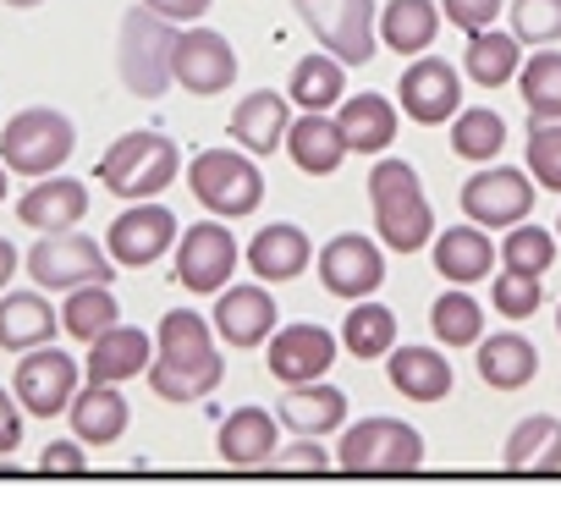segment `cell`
Instances as JSON below:
<instances>
[{
	"instance_id": "1",
	"label": "cell",
	"mask_w": 561,
	"mask_h": 506,
	"mask_svg": "<svg viewBox=\"0 0 561 506\" xmlns=\"http://www.w3.org/2000/svg\"><path fill=\"white\" fill-rule=\"evenodd\" d=\"M226 364L215 347V325L193 309H171L154 336V364H149V391L160 402H198L220 386Z\"/></svg>"
},
{
	"instance_id": "2",
	"label": "cell",
	"mask_w": 561,
	"mask_h": 506,
	"mask_svg": "<svg viewBox=\"0 0 561 506\" xmlns=\"http://www.w3.org/2000/svg\"><path fill=\"white\" fill-rule=\"evenodd\" d=\"M369 204H375V231L391 253H419L435 242V209L408 160H380L369 171Z\"/></svg>"
},
{
	"instance_id": "3",
	"label": "cell",
	"mask_w": 561,
	"mask_h": 506,
	"mask_svg": "<svg viewBox=\"0 0 561 506\" xmlns=\"http://www.w3.org/2000/svg\"><path fill=\"white\" fill-rule=\"evenodd\" d=\"M171 61H176V23H165L160 12H127L122 18V39H116V72H122V83H127V94H138V100H160L171 83H176V72H171Z\"/></svg>"
},
{
	"instance_id": "4",
	"label": "cell",
	"mask_w": 561,
	"mask_h": 506,
	"mask_svg": "<svg viewBox=\"0 0 561 506\" xmlns=\"http://www.w3.org/2000/svg\"><path fill=\"white\" fill-rule=\"evenodd\" d=\"M187 187H193V198H198L209 215L242 220V215H253L259 198H264V171H259V160H253L248 149H204V154H193V165H187Z\"/></svg>"
},
{
	"instance_id": "5",
	"label": "cell",
	"mask_w": 561,
	"mask_h": 506,
	"mask_svg": "<svg viewBox=\"0 0 561 506\" xmlns=\"http://www.w3.org/2000/svg\"><path fill=\"white\" fill-rule=\"evenodd\" d=\"M78 149V127L50 111V105H28L7 122V133H0V160H7V171L18 176H56Z\"/></svg>"
},
{
	"instance_id": "6",
	"label": "cell",
	"mask_w": 561,
	"mask_h": 506,
	"mask_svg": "<svg viewBox=\"0 0 561 506\" xmlns=\"http://www.w3.org/2000/svg\"><path fill=\"white\" fill-rule=\"evenodd\" d=\"M176 171H182V154H176V143L160 138V133H127V138H116V143L105 149V160H100V182H105L116 198H133V204L165 193V187L176 182Z\"/></svg>"
},
{
	"instance_id": "7",
	"label": "cell",
	"mask_w": 561,
	"mask_h": 506,
	"mask_svg": "<svg viewBox=\"0 0 561 506\" xmlns=\"http://www.w3.org/2000/svg\"><path fill=\"white\" fill-rule=\"evenodd\" d=\"M23 271H28L45 292H78V287L111 281V276H116V260H111V248H100V242L83 237V231H45V237L28 248Z\"/></svg>"
},
{
	"instance_id": "8",
	"label": "cell",
	"mask_w": 561,
	"mask_h": 506,
	"mask_svg": "<svg viewBox=\"0 0 561 506\" xmlns=\"http://www.w3.org/2000/svg\"><path fill=\"white\" fill-rule=\"evenodd\" d=\"M336 462L347 473H413L424 462V435L402 418H358L342 435Z\"/></svg>"
},
{
	"instance_id": "9",
	"label": "cell",
	"mask_w": 561,
	"mask_h": 506,
	"mask_svg": "<svg viewBox=\"0 0 561 506\" xmlns=\"http://www.w3.org/2000/svg\"><path fill=\"white\" fill-rule=\"evenodd\" d=\"M304 23L314 28V39L342 67L375 61V45H380V7H375V0H309Z\"/></svg>"
},
{
	"instance_id": "10",
	"label": "cell",
	"mask_w": 561,
	"mask_h": 506,
	"mask_svg": "<svg viewBox=\"0 0 561 506\" xmlns=\"http://www.w3.org/2000/svg\"><path fill=\"white\" fill-rule=\"evenodd\" d=\"M231 276H237V237L220 220L187 226L176 242V281L198 298H215V292H226Z\"/></svg>"
},
{
	"instance_id": "11",
	"label": "cell",
	"mask_w": 561,
	"mask_h": 506,
	"mask_svg": "<svg viewBox=\"0 0 561 506\" xmlns=\"http://www.w3.org/2000/svg\"><path fill=\"white\" fill-rule=\"evenodd\" d=\"M320 287L331 298H347V303H364L386 287V253L358 237V231H342L320 248Z\"/></svg>"
},
{
	"instance_id": "12",
	"label": "cell",
	"mask_w": 561,
	"mask_h": 506,
	"mask_svg": "<svg viewBox=\"0 0 561 506\" xmlns=\"http://www.w3.org/2000/svg\"><path fill=\"white\" fill-rule=\"evenodd\" d=\"M105 248H111L116 265L144 271V265L165 260V253L176 248V215H171L165 204H154V198H138L133 209H122V215L111 220Z\"/></svg>"
},
{
	"instance_id": "13",
	"label": "cell",
	"mask_w": 561,
	"mask_h": 506,
	"mask_svg": "<svg viewBox=\"0 0 561 506\" xmlns=\"http://www.w3.org/2000/svg\"><path fill=\"white\" fill-rule=\"evenodd\" d=\"M336 347H342V342H336L325 325L293 320V325H275L264 364H270V375H275L280 386H309V380H325V375H331Z\"/></svg>"
},
{
	"instance_id": "14",
	"label": "cell",
	"mask_w": 561,
	"mask_h": 506,
	"mask_svg": "<svg viewBox=\"0 0 561 506\" xmlns=\"http://www.w3.org/2000/svg\"><path fill=\"white\" fill-rule=\"evenodd\" d=\"M534 193H539V187H534L523 171H512V165H484V171H473V176L462 182V209H468L473 226L501 231V226L528 220Z\"/></svg>"
},
{
	"instance_id": "15",
	"label": "cell",
	"mask_w": 561,
	"mask_h": 506,
	"mask_svg": "<svg viewBox=\"0 0 561 506\" xmlns=\"http://www.w3.org/2000/svg\"><path fill=\"white\" fill-rule=\"evenodd\" d=\"M78 358H67L61 347H34L23 364H18V375H12V391H18V402L28 407V413H39V418H56V413H67L72 407V396H78Z\"/></svg>"
},
{
	"instance_id": "16",
	"label": "cell",
	"mask_w": 561,
	"mask_h": 506,
	"mask_svg": "<svg viewBox=\"0 0 561 506\" xmlns=\"http://www.w3.org/2000/svg\"><path fill=\"white\" fill-rule=\"evenodd\" d=\"M171 72H176V83H182L187 94L209 100V94H226V89H231V78H237V50H231V39L215 34V28H187V34H176V61H171Z\"/></svg>"
},
{
	"instance_id": "17",
	"label": "cell",
	"mask_w": 561,
	"mask_h": 506,
	"mask_svg": "<svg viewBox=\"0 0 561 506\" xmlns=\"http://www.w3.org/2000/svg\"><path fill=\"white\" fill-rule=\"evenodd\" d=\"M397 100H402V116H413L419 127H440V122H451L462 111V78L440 56H419L402 72Z\"/></svg>"
},
{
	"instance_id": "18",
	"label": "cell",
	"mask_w": 561,
	"mask_h": 506,
	"mask_svg": "<svg viewBox=\"0 0 561 506\" xmlns=\"http://www.w3.org/2000/svg\"><path fill=\"white\" fill-rule=\"evenodd\" d=\"M215 336L226 342V347H259V342H270L275 336V320H280V309H275V298L264 292V287H226V292H215Z\"/></svg>"
},
{
	"instance_id": "19",
	"label": "cell",
	"mask_w": 561,
	"mask_h": 506,
	"mask_svg": "<svg viewBox=\"0 0 561 506\" xmlns=\"http://www.w3.org/2000/svg\"><path fill=\"white\" fill-rule=\"evenodd\" d=\"M293 100L275 94V89H253L248 100H237L231 111V138L248 149V154H275L287 149V133H293Z\"/></svg>"
},
{
	"instance_id": "20",
	"label": "cell",
	"mask_w": 561,
	"mask_h": 506,
	"mask_svg": "<svg viewBox=\"0 0 561 506\" xmlns=\"http://www.w3.org/2000/svg\"><path fill=\"white\" fill-rule=\"evenodd\" d=\"M89 215V187L78 176H34V187L18 198V220L34 231H72Z\"/></svg>"
},
{
	"instance_id": "21",
	"label": "cell",
	"mask_w": 561,
	"mask_h": 506,
	"mask_svg": "<svg viewBox=\"0 0 561 506\" xmlns=\"http://www.w3.org/2000/svg\"><path fill=\"white\" fill-rule=\"evenodd\" d=\"M215 451L231 468H270L275 451H280V429H275L270 407H237V413H226V424L215 435Z\"/></svg>"
},
{
	"instance_id": "22",
	"label": "cell",
	"mask_w": 561,
	"mask_h": 506,
	"mask_svg": "<svg viewBox=\"0 0 561 506\" xmlns=\"http://www.w3.org/2000/svg\"><path fill=\"white\" fill-rule=\"evenodd\" d=\"M309 260H314V242H309V231H298V226H264L253 242H248V271L259 276V281H298L304 271H309Z\"/></svg>"
},
{
	"instance_id": "23",
	"label": "cell",
	"mask_w": 561,
	"mask_h": 506,
	"mask_svg": "<svg viewBox=\"0 0 561 506\" xmlns=\"http://www.w3.org/2000/svg\"><path fill=\"white\" fill-rule=\"evenodd\" d=\"M67 418H72V435L83 446H116L127 435V396L111 380H89V386H78Z\"/></svg>"
},
{
	"instance_id": "24",
	"label": "cell",
	"mask_w": 561,
	"mask_h": 506,
	"mask_svg": "<svg viewBox=\"0 0 561 506\" xmlns=\"http://www.w3.org/2000/svg\"><path fill=\"white\" fill-rule=\"evenodd\" d=\"M287 154H293V165H298L304 176H331L353 149H347L336 116H325V111H304V116L293 122V133H287Z\"/></svg>"
},
{
	"instance_id": "25",
	"label": "cell",
	"mask_w": 561,
	"mask_h": 506,
	"mask_svg": "<svg viewBox=\"0 0 561 506\" xmlns=\"http://www.w3.org/2000/svg\"><path fill=\"white\" fill-rule=\"evenodd\" d=\"M56 331H67V325L45 292H0V347L7 353H34Z\"/></svg>"
},
{
	"instance_id": "26",
	"label": "cell",
	"mask_w": 561,
	"mask_h": 506,
	"mask_svg": "<svg viewBox=\"0 0 561 506\" xmlns=\"http://www.w3.org/2000/svg\"><path fill=\"white\" fill-rule=\"evenodd\" d=\"M501 260V248H490V237L468 220V226H446L435 237V271L451 281V287H473L490 276V265Z\"/></svg>"
},
{
	"instance_id": "27",
	"label": "cell",
	"mask_w": 561,
	"mask_h": 506,
	"mask_svg": "<svg viewBox=\"0 0 561 506\" xmlns=\"http://www.w3.org/2000/svg\"><path fill=\"white\" fill-rule=\"evenodd\" d=\"M149 364H154V342L144 331H133V325H111L105 336L89 342V364L83 369H89V380L122 386L133 375H149Z\"/></svg>"
},
{
	"instance_id": "28",
	"label": "cell",
	"mask_w": 561,
	"mask_h": 506,
	"mask_svg": "<svg viewBox=\"0 0 561 506\" xmlns=\"http://www.w3.org/2000/svg\"><path fill=\"white\" fill-rule=\"evenodd\" d=\"M539 375V347L523 331H495L479 342V380L490 391H523Z\"/></svg>"
},
{
	"instance_id": "29",
	"label": "cell",
	"mask_w": 561,
	"mask_h": 506,
	"mask_svg": "<svg viewBox=\"0 0 561 506\" xmlns=\"http://www.w3.org/2000/svg\"><path fill=\"white\" fill-rule=\"evenodd\" d=\"M386 375H391V386H397L408 402H440V396H451V386H457L446 353H435V347H391Z\"/></svg>"
},
{
	"instance_id": "30",
	"label": "cell",
	"mask_w": 561,
	"mask_h": 506,
	"mask_svg": "<svg viewBox=\"0 0 561 506\" xmlns=\"http://www.w3.org/2000/svg\"><path fill=\"white\" fill-rule=\"evenodd\" d=\"M280 424L298 429V435H331V429L347 424V396L325 380L287 386V396H280Z\"/></svg>"
},
{
	"instance_id": "31",
	"label": "cell",
	"mask_w": 561,
	"mask_h": 506,
	"mask_svg": "<svg viewBox=\"0 0 561 506\" xmlns=\"http://www.w3.org/2000/svg\"><path fill=\"white\" fill-rule=\"evenodd\" d=\"M342 122V138L353 154H386L397 143V105L386 94H358V100H342L336 111Z\"/></svg>"
},
{
	"instance_id": "32",
	"label": "cell",
	"mask_w": 561,
	"mask_h": 506,
	"mask_svg": "<svg viewBox=\"0 0 561 506\" xmlns=\"http://www.w3.org/2000/svg\"><path fill=\"white\" fill-rule=\"evenodd\" d=\"M462 67L479 89H501L523 72V39L517 34H495V28H479L468 34V50H462Z\"/></svg>"
},
{
	"instance_id": "33",
	"label": "cell",
	"mask_w": 561,
	"mask_h": 506,
	"mask_svg": "<svg viewBox=\"0 0 561 506\" xmlns=\"http://www.w3.org/2000/svg\"><path fill=\"white\" fill-rule=\"evenodd\" d=\"M440 34V7L435 0H391L380 12V39L397 50V56H424Z\"/></svg>"
},
{
	"instance_id": "34",
	"label": "cell",
	"mask_w": 561,
	"mask_h": 506,
	"mask_svg": "<svg viewBox=\"0 0 561 506\" xmlns=\"http://www.w3.org/2000/svg\"><path fill=\"white\" fill-rule=\"evenodd\" d=\"M287 100H293L298 111H331V105H342V100H347V72H342V61H336L331 50H325V56H304V61L293 67Z\"/></svg>"
},
{
	"instance_id": "35",
	"label": "cell",
	"mask_w": 561,
	"mask_h": 506,
	"mask_svg": "<svg viewBox=\"0 0 561 506\" xmlns=\"http://www.w3.org/2000/svg\"><path fill=\"white\" fill-rule=\"evenodd\" d=\"M506 468H534V473H556L561 468V418L534 413L506 435Z\"/></svg>"
},
{
	"instance_id": "36",
	"label": "cell",
	"mask_w": 561,
	"mask_h": 506,
	"mask_svg": "<svg viewBox=\"0 0 561 506\" xmlns=\"http://www.w3.org/2000/svg\"><path fill=\"white\" fill-rule=\"evenodd\" d=\"M342 347L353 358H391L397 347V314L386 303H353V314L342 320Z\"/></svg>"
},
{
	"instance_id": "37",
	"label": "cell",
	"mask_w": 561,
	"mask_h": 506,
	"mask_svg": "<svg viewBox=\"0 0 561 506\" xmlns=\"http://www.w3.org/2000/svg\"><path fill=\"white\" fill-rule=\"evenodd\" d=\"M451 149H457L462 160L490 165V160L506 149V116H501V111H490V105L457 111V116H451Z\"/></svg>"
},
{
	"instance_id": "38",
	"label": "cell",
	"mask_w": 561,
	"mask_h": 506,
	"mask_svg": "<svg viewBox=\"0 0 561 506\" xmlns=\"http://www.w3.org/2000/svg\"><path fill=\"white\" fill-rule=\"evenodd\" d=\"M61 325H67L78 342H94V336H105L111 325H122V303L111 298V281H94V287H78V292H67Z\"/></svg>"
},
{
	"instance_id": "39",
	"label": "cell",
	"mask_w": 561,
	"mask_h": 506,
	"mask_svg": "<svg viewBox=\"0 0 561 506\" xmlns=\"http://www.w3.org/2000/svg\"><path fill=\"white\" fill-rule=\"evenodd\" d=\"M517 89H523L528 122H561V56L556 50L528 56L517 72Z\"/></svg>"
},
{
	"instance_id": "40",
	"label": "cell",
	"mask_w": 561,
	"mask_h": 506,
	"mask_svg": "<svg viewBox=\"0 0 561 506\" xmlns=\"http://www.w3.org/2000/svg\"><path fill=\"white\" fill-rule=\"evenodd\" d=\"M430 331L446 342V347H479L484 342V309L457 287V292H440L435 309H430Z\"/></svg>"
},
{
	"instance_id": "41",
	"label": "cell",
	"mask_w": 561,
	"mask_h": 506,
	"mask_svg": "<svg viewBox=\"0 0 561 506\" xmlns=\"http://www.w3.org/2000/svg\"><path fill=\"white\" fill-rule=\"evenodd\" d=\"M556 260V231H539L534 220H517L506 226V242H501V265L506 271H523V276H545Z\"/></svg>"
},
{
	"instance_id": "42",
	"label": "cell",
	"mask_w": 561,
	"mask_h": 506,
	"mask_svg": "<svg viewBox=\"0 0 561 506\" xmlns=\"http://www.w3.org/2000/svg\"><path fill=\"white\" fill-rule=\"evenodd\" d=\"M512 34L523 45H556L561 39V0H512Z\"/></svg>"
},
{
	"instance_id": "43",
	"label": "cell",
	"mask_w": 561,
	"mask_h": 506,
	"mask_svg": "<svg viewBox=\"0 0 561 506\" xmlns=\"http://www.w3.org/2000/svg\"><path fill=\"white\" fill-rule=\"evenodd\" d=\"M528 171L545 193H561V122H528Z\"/></svg>"
},
{
	"instance_id": "44",
	"label": "cell",
	"mask_w": 561,
	"mask_h": 506,
	"mask_svg": "<svg viewBox=\"0 0 561 506\" xmlns=\"http://www.w3.org/2000/svg\"><path fill=\"white\" fill-rule=\"evenodd\" d=\"M539 298H545L539 276H523V271H506V276H495V287H490V303H495L501 320H534Z\"/></svg>"
},
{
	"instance_id": "45",
	"label": "cell",
	"mask_w": 561,
	"mask_h": 506,
	"mask_svg": "<svg viewBox=\"0 0 561 506\" xmlns=\"http://www.w3.org/2000/svg\"><path fill=\"white\" fill-rule=\"evenodd\" d=\"M501 7H506V0H440L446 23H457L462 34H479V28H490V23L501 18Z\"/></svg>"
},
{
	"instance_id": "46",
	"label": "cell",
	"mask_w": 561,
	"mask_h": 506,
	"mask_svg": "<svg viewBox=\"0 0 561 506\" xmlns=\"http://www.w3.org/2000/svg\"><path fill=\"white\" fill-rule=\"evenodd\" d=\"M275 468L280 473H325L331 468V451H320V435H304L298 446L275 451Z\"/></svg>"
},
{
	"instance_id": "47",
	"label": "cell",
	"mask_w": 561,
	"mask_h": 506,
	"mask_svg": "<svg viewBox=\"0 0 561 506\" xmlns=\"http://www.w3.org/2000/svg\"><path fill=\"white\" fill-rule=\"evenodd\" d=\"M39 473H89V457H83V446L78 440H50L45 446V457H39Z\"/></svg>"
},
{
	"instance_id": "48",
	"label": "cell",
	"mask_w": 561,
	"mask_h": 506,
	"mask_svg": "<svg viewBox=\"0 0 561 506\" xmlns=\"http://www.w3.org/2000/svg\"><path fill=\"white\" fill-rule=\"evenodd\" d=\"M23 402H18V391H7L0 386V457H12L18 451V440H23Z\"/></svg>"
},
{
	"instance_id": "49",
	"label": "cell",
	"mask_w": 561,
	"mask_h": 506,
	"mask_svg": "<svg viewBox=\"0 0 561 506\" xmlns=\"http://www.w3.org/2000/svg\"><path fill=\"white\" fill-rule=\"evenodd\" d=\"M149 12H160L165 23H198L209 12V0H144Z\"/></svg>"
},
{
	"instance_id": "50",
	"label": "cell",
	"mask_w": 561,
	"mask_h": 506,
	"mask_svg": "<svg viewBox=\"0 0 561 506\" xmlns=\"http://www.w3.org/2000/svg\"><path fill=\"white\" fill-rule=\"evenodd\" d=\"M18 265H23V260H18V248H12L7 237H0V292H7V281L18 276Z\"/></svg>"
},
{
	"instance_id": "51",
	"label": "cell",
	"mask_w": 561,
	"mask_h": 506,
	"mask_svg": "<svg viewBox=\"0 0 561 506\" xmlns=\"http://www.w3.org/2000/svg\"><path fill=\"white\" fill-rule=\"evenodd\" d=\"M7 7H18V12H28V7H45V0H7Z\"/></svg>"
},
{
	"instance_id": "52",
	"label": "cell",
	"mask_w": 561,
	"mask_h": 506,
	"mask_svg": "<svg viewBox=\"0 0 561 506\" xmlns=\"http://www.w3.org/2000/svg\"><path fill=\"white\" fill-rule=\"evenodd\" d=\"M0 204H7V160H0Z\"/></svg>"
},
{
	"instance_id": "53",
	"label": "cell",
	"mask_w": 561,
	"mask_h": 506,
	"mask_svg": "<svg viewBox=\"0 0 561 506\" xmlns=\"http://www.w3.org/2000/svg\"><path fill=\"white\" fill-rule=\"evenodd\" d=\"M556 331H561V309H556Z\"/></svg>"
},
{
	"instance_id": "54",
	"label": "cell",
	"mask_w": 561,
	"mask_h": 506,
	"mask_svg": "<svg viewBox=\"0 0 561 506\" xmlns=\"http://www.w3.org/2000/svg\"><path fill=\"white\" fill-rule=\"evenodd\" d=\"M298 7H309V0H298Z\"/></svg>"
},
{
	"instance_id": "55",
	"label": "cell",
	"mask_w": 561,
	"mask_h": 506,
	"mask_svg": "<svg viewBox=\"0 0 561 506\" xmlns=\"http://www.w3.org/2000/svg\"><path fill=\"white\" fill-rule=\"evenodd\" d=\"M556 231H561V220H556Z\"/></svg>"
}]
</instances>
